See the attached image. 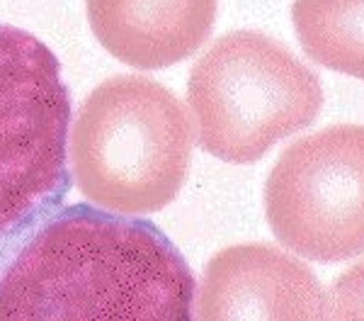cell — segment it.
Segmentation results:
<instances>
[{
  "label": "cell",
  "instance_id": "cell-7",
  "mask_svg": "<svg viewBox=\"0 0 364 321\" xmlns=\"http://www.w3.org/2000/svg\"><path fill=\"white\" fill-rule=\"evenodd\" d=\"M97 42L134 68L156 71L207 42L216 0H85Z\"/></svg>",
  "mask_w": 364,
  "mask_h": 321
},
{
  "label": "cell",
  "instance_id": "cell-8",
  "mask_svg": "<svg viewBox=\"0 0 364 321\" xmlns=\"http://www.w3.org/2000/svg\"><path fill=\"white\" fill-rule=\"evenodd\" d=\"M291 20L311 61L364 80V0H294Z\"/></svg>",
  "mask_w": 364,
  "mask_h": 321
},
{
  "label": "cell",
  "instance_id": "cell-1",
  "mask_svg": "<svg viewBox=\"0 0 364 321\" xmlns=\"http://www.w3.org/2000/svg\"><path fill=\"white\" fill-rule=\"evenodd\" d=\"M0 321H195V275L154 221L58 204L0 243Z\"/></svg>",
  "mask_w": 364,
  "mask_h": 321
},
{
  "label": "cell",
  "instance_id": "cell-6",
  "mask_svg": "<svg viewBox=\"0 0 364 321\" xmlns=\"http://www.w3.org/2000/svg\"><path fill=\"white\" fill-rule=\"evenodd\" d=\"M326 295L304 261L267 243H238L204 268L197 321H323Z\"/></svg>",
  "mask_w": 364,
  "mask_h": 321
},
{
  "label": "cell",
  "instance_id": "cell-4",
  "mask_svg": "<svg viewBox=\"0 0 364 321\" xmlns=\"http://www.w3.org/2000/svg\"><path fill=\"white\" fill-rule=\"evenodd\" d=\"M70 95L54 51L0 22V241L66 200Z\"/></svg>",
  "mask_w": 364,
  "mask_h": 321
},
{
  "label": "cell",
  "instance_id": "cell-2",
  "mask_svg": "<svg viewBox=\"0 0 364 321\" xmlns=\"http://www.w3.org/2000/svg\"><path fill=\"white\" fill-rule=\"evenodd\" d=\"M192 125L175 93L114 75L85 98L70 134L78 190L117 214H151L178 197L190 171Z\"/></svg>",
  "mask_w": 364,
  "mask_h": 321
},
{
  "label": "cell",
  "instance_id": "cell-3",
  "mask_svg": "<svg viewBox=\"0 0 364 321\" xmlns=\"http://www.w3.org/2000/svg\"><path fill=\"white\" fill-rule=\"evenodd\" d=\"M187 102L199 149L245 166L306 130L323 107V88L282 42L238 29L216 39L192 66Z\"/></svg>",
  "mask_w": 364,
  "mask_h": 321
},
{
  "label": "cell",
  "instance_id": "cell-9",
  "mask_svg": "<svg viewBox=\"0 0 364 321\" xmlns=\"http://www.w3.org/2000/svg\"><path fill=\"white\" fill-rule=\"evenodd\" d=\"M323 321H364V261L348 268L326 295Z\"/></svg>",
  "mask_w": 364,
  "mask_h": 321
},
{
  "label": "cell",
  "instance_id": "cell-5",
  "mask_svg": "<svg viewBox=\"0 0 364 321\" xmlns=\"http://www.w3.org/2000/svg\"><path fill=\"white\" fill-rule=\"evenodd\" d=\"M282 246L318 263L364 253V127L336 125L287 146L265 183Z\"/></svg>",
  "mask_w": 364,
  "mask_h": 321
}]
</instances>
